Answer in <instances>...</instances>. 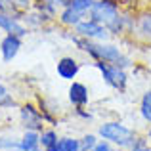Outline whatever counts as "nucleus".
I'll use <instances>...</instances> for the list:
<instances>
[{
  "mask_svg": "<svg viewBox=\"0 0 151 151\" xmlns=\"http://www.w3.org/2000/svg\"><path fill=\"white\" fill-rule=\"evenodd\" d=\"M40 147L44 151H59V138L55 130H42L40 132Z\"/></svg>",
  "mask_w": 151,
  "mask_h": 151,
  "instance_id": "4468645a",
  "label": "nucleus"
},
{
  "mask_svg": "<svg viewBox=\"0 0 151 151\" xmlns=\"http://www.w3.org/2000/svg\"><path fill=\"white\" fill-rule=\"evenodd\" d=\"M147 2H149V4H151V0H147Z\"/></svg>",
  "mask_w": 151,
  "mask_h": 151,
  "instance_id": "c85d7f7f",
  "label": "nucleus"
},
{
  "mask_svg": "<svg viewBox=\"0 0 151 151\" xmlns=\"http://www.w3.org/2000/svg\"><path fill=\"white\" fill-rule=\"evenodd\" d=\"M145 140H147V144H151V124L147 128V134H145Z\"/></svg>",
  "mask_w": 151,
  "mask_h": 151,
  "instance_id": "a878e982",
  "label": "nucleus"
},
{
  "mask_svg": "<svg viewBox=\"0 0 151 151\" xmlns=\"http://www.w3.org/2000/svg\"><path fill=\"white\" fill-rule=\"evenodd\" d=\"M113 147H111V144L109 142H105V140H100L96 144V147H94V151H111Z\"/></svg>",
  "mask_w": 151,
  "mask_h": 151,
  "instance_id": "5701e85b",
  "label": "nucleus"
},
{
  "mask_svg": "<svg viewBox=\"0 0 151 151\" xmlns=\"http://www.w3.org/2000/svg\"><path fill=\"white\" fill-rule=\"evenodd\" d=\"M98 142L100 140H98L96 134H84V136L81 138V147H82V151H90V149L96 147Z\"/></svg>",
  "mask_w": 151,
  "mask_h": 151,
  "instance_id": "a211bd4d",
  "label": "nucleus"
},
{
  "mask_svg": "<svg viewBox=\"0 0 151 151\" xmlns=\"http://www.w3.org/2000/svg\"><path fill=\"white\" fill-rule=\"evenodd\" d=\"M59 151H82L81 140H77V138H71V136L59 138Z\"/></svg>",
  "mask_w": 151,
  "mask_h": 151,
  "instance_id": "dca6fc26",
  "label": "nucleus"
},
{
  "mask_svg": "<svg viewBox=\"0 0 151 151\" xmlns=\"http://www.w3.org/2000/svg\"><path fill=\"white\" fill-rule=\"evenodd\" d=\"M0 151H21L19 145H14V147H6V149H0Z\"/></svg>",
  "mask_w": 151,
  "mask_h": 151,
  "instance_id": "393cba45",
  "label": "nucleus"
},
{
  "mask_svg": "<svg viewBox=\"0 0 151 151\" xmlns=\"http://www.w3.org/2000/svg\"><path fill=\"white\" fill-rule=\"evenodd\" d=\"M88 100H90V94H88V88L86 84L78 81H73L69 86V101L73 103L75 107H84L88 105Z\"/></svg>",
  "mask_w": 151,
  "mask_h": 151,
  "instance_id": "9d476101",
  "label": "nucleus"
},
{
  "mask_svg": "<svg viewBox=\"0 0 151 151\" xmlns=\"http://www.w3.org/2000/svg\"><path fill=\"white\" fill-rule=\"evenodd\" d=\"M90 151H94V149H90Z\"/></svg>",
  "mask_w": 151,
  "mask_h": 151,
  "instance_id": "c756f323",
  "label": "nucleus"
},
{
  "mask_svg": "<svg viewBox=\"0 0 151 151\" xmlns=\"http://www.w3.org/2000/svg\"><path fill=\"white\" fill-rule=\"evenodd\" d=\"M10 105H14V100H12L6 86L0 84V107H10Z\"/></svg>",
  "mask_w": 151,
  "mask_h": 151,
  "instance_id": "412c9836",
  "label": "nucleus"
},
{
  "mask_svg": "<svg viewBox=\"0 0 151 151\" xmlns=\"http://www.w3.org/2000/svg\"><path fill=\"white\" fill-rule=\"evenodd\" d=\"M94 67L101 73L107 86H111L113 90H119V92L126 90V86H128V73H126V69L115 65V63H105V61H94Z\"/></svg>",
  "mask_w": 151,
  "mask_h": 151,
  "instance_id": "7ed1b4c3",
  "label": "nucleus"
},
{
  "mask_svg": "<svg viewBox=\"0 0 151 151\" xmlns=\"http://www.w3.org/2000/svg\"><path fill=\"white\" fill-rule=\"evenodd\" d=\"M14 4H15V10H17V14H25V12H29V10H33L35 8V4H37V0H14ZM23 19V17H21Z\"/></svg>",
  "mask_w": 151,
  "mask_h": 151,
  "instance_id": "6ab92c4d",
  "label": "nucleus"
},
{
  "mask_svg": "<svg viewBox=\"0 0 151 151\" xmlns=\"http://www.w3.org/2000/svg\"><path fill=\"white\" fill-rule=\"evenodd\" d=\"M55 4H58L59 8H65V6H69V0H54Z\"/></svg>",
  "mask_w": 151,
  "mask_h": 151,
  "instance_id": "b1692460",
  "label": "nucleus"
},
{
  "mask_svg": "<svg viewBox=\"0 0 151 151\" xmlns=\"http://www.w3.org/2000/svg\"><path fill=\"white\" fill-rule=\"evenodd\" d=\"M73 31L78 37L88 38V40H98V42H105L107 38L111 37L105 25H101V23L94 21V19H90V17H84Z\"/></svg>",
  "mask_w": 151,
  "mask_h": 151,
  "instance_id": "39448f33",
  "label": "nucleus"
},
{
  "mask_svg": "<svg viewBox=\"0 0 151 151\" xmlns=\"http://www.w3.org/2000/svg\"><path fill=\"white\" fill-rule=\"evenodd\" d=\"M0 12H4V14H12V15H15V17H19V19L23 17L21 14H17L14 0H0Z\"/></svg>",
  "mask_w": 151,
  "mask_h": 151,
  "instance_id": "aec40b11",
  "label": "nucleus"
},
{
  "mask_svg": "<svg viewBox=\"0 0 151 151\" xmlns=\"http://www.w3.org/2000/svg\"><path fill=\"white\" fill-rule=\"evenodd\" d=\"M19 50H21V37H17V35H6L0 42V54L6 63L12 61L19 54Z\"/></svg>",
  "mask_w": 151,
  "mask_h": 151,
  "instance_id": "1a4fd4ad",
  "label": "nucleus"
},
{
  "mask_svg": "<svg viewBox=\"0 0 151 151\" xmlns=\"http://www.w3.org/2000/svg\"><path fill=\"white\" fill-rule=\"evenodd\" d=\"M19 147L21 151H35L40 147V132L37 130H25V134L19 140Z\"/></svg>",
  "mask_w": 151,
  "mask_h": 151,
  "instance_id": "ddd939ff",
  "label": "nucleus"
},
{
  "mask_svg": "<svg viewBox=\"0 0 151 151\" xmlns=\"http://www.w3.org/2000/svg\"><path fill=\"white\" fill-rule=\"evenodd\" d=\"M0 29L8 35H17V37H21V38L27 35L25 23L19 17H15V15H12V14H4V12H0Z\"/></svg>",
  "mask_w": 151,
  "mask_h": 151,
  "instance_id": "0eeeda50",
  "label": "nucleus"
},
{
  "mask_svg": "<svg viewBox=\"0 0 151 151\" xmlns=\"http://www.w3.org/2000/svg\"><path fill=\"white\" fill-rule=\"evenodd\" d=\"M130 151H151V145L147 144V140L145 138H136V142L132 144V147H130Z\"/></svg>",
  "mask_w": 151,
  "mask_h": 151,
  "instance_id": "4be33fe9",
  "label": "nucleus"
},
{
  "mask_svg": "<svg viewBox=\"0 0 151 151\" xmlns=\"http://www.w3.org/2000/svg\"><path fill=\"white\" fill-rule=\"evenodd\" d=\"M55 71H58L59 78H63V81H73L78 75V71H81V63L75 58H71V55H65V58H61L58 61Z\"/></svg>",
  "mask_w": 151,
  "mask_h": 151,
  "instance_id": "6e6552de",
  "label": "nucleus"
},
{
  "mask_svg": "<svg viewBox=\"0 0 151 151\" xmlns=\"http://www.w3.org/2000/svg\"><path fill=\"white\" fill-rule=\"evenodd\" d=\"M35 151H44V149H40V147H38V149H35Z\"/></svg>",
  "mask_w": 151,
  "mask_h": 151,
  "instance_id": "cd10ccee",
  "label": "nucleus"
},
{
  "mask_svg": "<svg viewBox=\"0 0 151 151\" xmlns=\"http://www.w3.org/2000/svg\"><path fill=\"white\" fill-rule=\"evenodd\" d=\"M140 117L147 124H151V90H145L140 100Z\"/></svg>",
  "mask_w": 151,
  "mask_h": 151,
  "instance_id": "2eb2a0df",
  "label": "nucleus"
},
{
  "mask_svg": "<svg viewBox=\"0 0 151 151\" xmlns=\"http://www.w3.org/2000/svg\"><path fill=\"white\" fill-rule=\"evenodd\" d=\"M69 40H73L78 46V50L86 52L94 61H105V63H115V65L122 67V69H130L132 67V59L126 54H122V50L117 44L111 42H98V40H88L82 38L78 35H65Z\"/></svg>",
  "mask_w": 151,
  "mask_h": 151,
  "instance_id": "f257e3e1",
  "label": "nucleus"
},
{
  "mask_svg": "<svg viewBox=\"0 0 151 151\" xmlns=\"http://www.w3.org/2000/svg\"><path fill=\"white\" fill-rule=\"evenodd\" d=\"M84 17H86L84 14L77 12L75 8H71V6L61 8V10H59V14H58V21L61 23L63 27H71V29H75V27H77Z\"/></svg>",
  "mask_w": 151,
  "mask_h": 151,
  "instance_id": "9b49d317",
  "label": "nucleus"
},
{
  "mask_svg": "<svg viewBox=\"0 0 151 151\" xmlns=\"http://www.w3.org/2000/svg\"><path fill=\"white\" fill-rule=\"evenodd\" d=\"M98 136H100L101 140L109 142V144L115 145V147L130 149L132 144L136 142L138 134L134 132L132 128H128L126 124L119 122V121H107V122H103V124H100Z\"/></svg>",
  "mask_w": 151,
  "mask_h": 151,
  "instance_id": "f03ea898",
  "label": "nucleus"
},
{
  "mask_svg": "<svg viewBox=\"0 0 151 151\" xmlns=\"http://www.w3.org/2000/svg\"><path fill=\"white\" fill-rule=\"evenodd\" d=\"M19 117H21V122H23V126H25V130L42 132L44 117H42V111L38 109V107H35L33 103H23L21 109H19Z\"/></svg>",
  "mask_w": 151,
  "mask_h": 151,
  "instance_id": "423d86ee",
  "label": "nucleus"
},
{
  "mask_svg": "<svg viewBox=\"0 0 151 151\" xmlns=\"http://www.w3.org/2000/svg\"><path fill=\"white\" fill-rule=\"evenodd\" d=\"M134 31L138 33L140 38L151 42V10L144 12L140 17H136V29Z\"/></svg>",
  "mask_w": 151,
  "mask_h": 151,
  "instance_id": "f8f14e48",
  "label": "nucleus"
},
{
  "mask_svg": "<svg viewBox=\"0 0 151 151\" xmlns=\"http://www.w3.org/2000/svg\"><path fill=\"white\" fill-rule=\"evenodd\" d=\"M121 15V4L117 0H96L90 8L86 17L101 23V25H111L115 19Z\"/></svg>",
  "mask_w": 151,
  "mask_h": 151,
  "instance_id": "20e7f679",
  "label": "nucleus"
},
{
  "mask_svg": "<svg viewBox=\"0 0 151 151\" xmlns=\"http://www.w3.org/2000/svg\"><path fill=\"white\" fill-rule=\"evenodd\" d=\"M111 151H126V149H122V147H113Z\"/></svg>",
  "mask_w": 151,
  "mask_h": 151,
  "instance_id": "bb28decb",
  "label": "nucleus"
},
{
  "mask_svg": "<svg viewBox=\"0 0 151 151\" xmlns=\"http://www.w3.org/2000/svg\"><path fill=\"white\" fill-rule=\"evenodd\" d=\"M96 2V0H69V6L75 8L77 12H81V14L88 15L90 8H92V4Z\"/></svg>",
  "mask_w": 151,
  "mask_h": 151,
  "instance_id": "f3484780",
  "label": "nucleus"
}]
</instances>
